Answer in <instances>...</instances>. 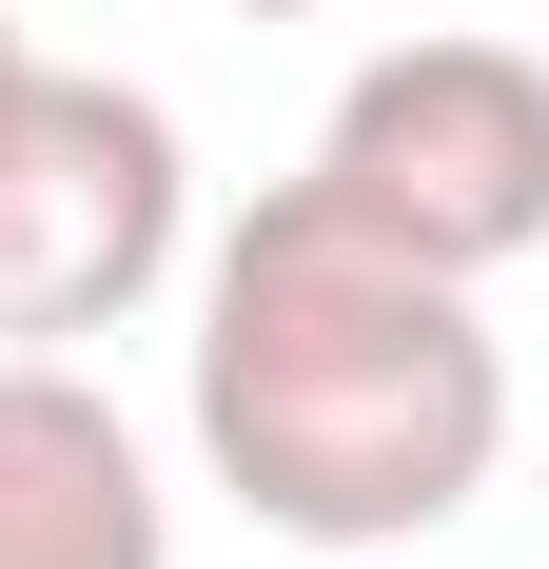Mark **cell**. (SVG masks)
Wrapping results in <instances>:
<instances>
[{"instance_id":"cell-3","label":"cell","mask_w":549,"mask_h":569,"mask_svg":"<svg viewBox=\"0 0 549 569\" xmlns=\"http://www.w3.org/2000/svg\"><path fill=\"white\" fill-rule=\"evenodd\" d=\"M197 256V158L138 79H0V353H79Z\"/></svg>"},{"instance_id":"cell-6","label":"cell","mask_w":549,"mask_h":569,"mask_svg":"<svg viewBox=\"0 0 549 569\" xmlns=\"http://www.w3.org/2000/svg\"><path fill=\"white\" fill-rule=\"evenodd\" d=\"M0 79H20V20H0Z\"/></svg>"},{"instance_id":"cell-4","label":"cell","mask_w":549,"mask_h":569,"mask_svg":"<svg viewBox=\"0 0 549 569\" xmlns=\"http://www.w3.org/2000/svg\"><path fill=\"white\" fill-rule=\"evenodd\" d=\"M0 569H177V491L79 353H0Z\"/></svg>"},{"instance_id":"cell-5","label":"cell","mask_w":549,"mask_h":569,"mask_svg":"<svg viewBox=\"0 0 549 569\" xmlns=\"http://www.w3.org/2000/svg\"><path fill=\"white\" fill-rule=\"evenodd\" d=\"M236 20H315V0H236Z\"/></svg>"},{"instance_id":"cell-1","label":"cell","mask_w":549,"mask_h":569,"mask_svg":"<svg viewBox=\"0 0 549 569\" xmlns=\"http://www.w3.org/2000/svg\"><path fill=\"white\" fill-rule=\"evenodd\" d=\"M491 452L510 335L471 315V276L353 236L315 177H274L197 256V471L274 550H412L491 491Z\"/></svg>"},{"instance_id":"cell-7","label":"cell","mask_w":549,"mask_h":569,"mask_svg":"<svg viewBox=\"0 0 549 569\" xmlns=\"http://www.w3.org/2000/svg\"><path fill=\"white\" fill-rule=\"evenodd\" d=\"M530 20H549V0H530Z\"/></svg>"},{"instance_id":"cell-2","label":"cell","mask_w":549,"mask_h":569,"mask_svg":"<svg viewBox=\"0 0 549 569\" xmlns=\"http://www.w3.org/2000/svg\"><path fill=\"white\" fill-rule=\"evenodd\" d=\"M315 197L491 295L510 256H549V59L530 40H373L315 118Z\"/></svg>"}]
</instances>
